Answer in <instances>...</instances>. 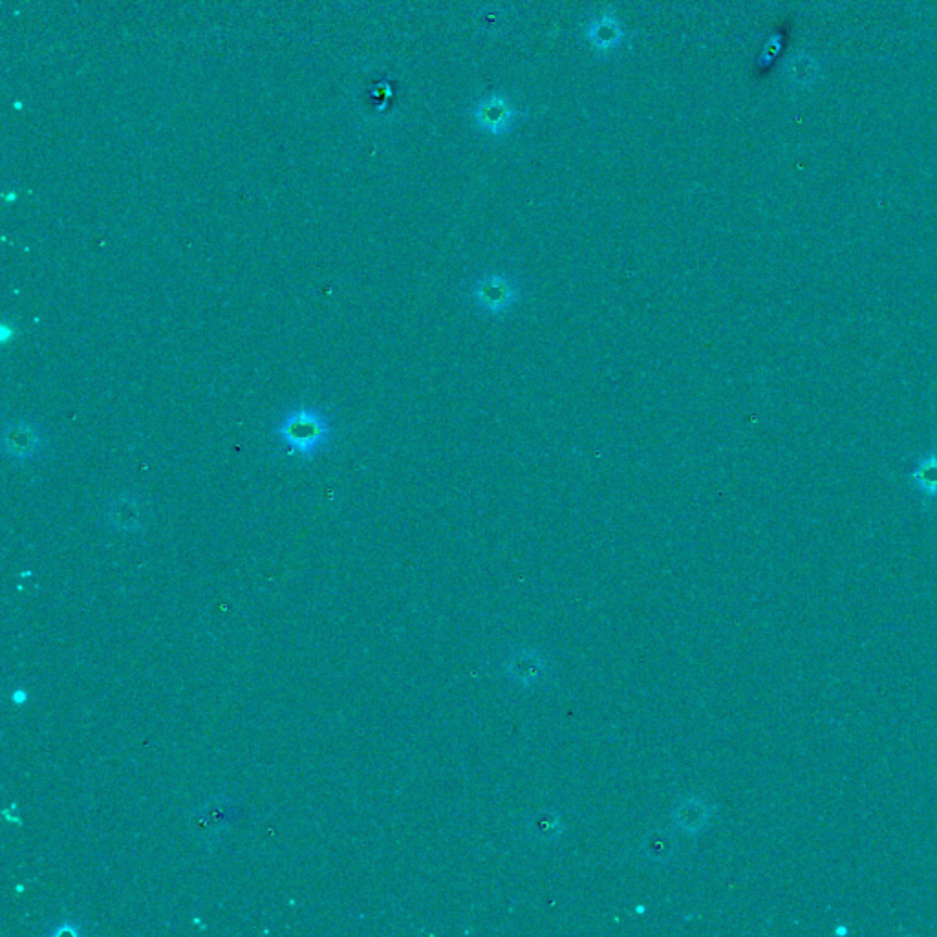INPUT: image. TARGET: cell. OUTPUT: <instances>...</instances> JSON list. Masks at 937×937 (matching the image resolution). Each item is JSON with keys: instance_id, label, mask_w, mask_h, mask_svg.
Here are the masks:
<instances>
[{"instance_id": "1", "label": "cell", "mask_w": 937, "mask_h": 937, "mask_svg": "<svg viewBox=\"0 0 937 937\" xmlns=\"http://www.w3.org/2000/svg\"><path fill=\"white\" fill-rule=\"evenodd\" d=\"M273 434L288 453L310 460L330 442L332 423L317 407H295L282 416Z\"/></svg>"}, {"instance_id": "2", "label": "cell", "mask_w": 937, "mask_h": 937, "mask_svg": "<svg viewBox=\"0 0 937 937\" xmlns=\"http://www.w3.org/2000/svg\"><path fill=\"white\" fill-rule=\"evenodd\" d=\"M235 819H237V808L226 797H213L207 800L204 808L200 809L196 815L200 830L205 833L204 839L207 844L220 841Z\"/></svg>"}, {"instance_id": "3", "label": "cell", "mask_w": 937, "mask_h": 937, "mask_svg": "<svg viewBox=\"0 0 937 937\" xmlns=\"http://www.w3.org/2000/svg\"><path fill=\"white\" fill-rule=\"evenodd\" d=\"M474 121L487 134H506L517 121V110L506 97L489 96L474 108Z\"/></svg>"}, {"instance_id": "4", "label": "cell", "mask_w": 937, "mask_h": 937, "mask_svg": "<svg viewBox=\"0 0 937 937\" xmlns=\"http://www.w3.org/2000/svg\"><path fill=\"white\" fill-rule=\"evenodd\" d=\"M548 663L535 648H515L506 657V676L522 687H531L544 678Z\"/></svg>"}, {"instance_id": "5", "label": "cell", "mask_w": 937, "mask_h": 937, "mask_svg": "<svg viewBox=\"0 0 937 937\" xmlns=\"http://www.w3.org/2000/svg\"><path fill=\"white\" fill-rule=\"evenodd\" d=\"M517 295V286L500 275L487 277L474 286V301L487 313L506 312L513 302H517Z\"/></svg>"}, {"instance_id": "6", "label": "cell", "mask_w": 937, "mask_h": 937, "mask_svg": "<svg viewBox=\"0 0 937 937\" xmlns=\"http://www.w3.org/2000/svg\"><path fill=\"white\" fill-rule=\"evenodd\" d=\"M4 449L13 460L28 462L41 453L43 436L32 423L17 421V423H11L10 427H6L4 431Z\"/></svg>"}, {"instance_id": "7", "label": "cell", "mask_w": 937, "mask_h": 937, "mask_svg": "<svg viewBox=\"0 0 937 937\" xmlns=\"http://www.w3.org/2000/svg\"><path fill=\"white\" fill-rule=\"evenodd\" d=\"M712 817L711 804L705 798L690 797L681 798L676 808L672 811V819L679 831L687 835H698L709 826Z\"/></svg>"}, {"instance_id": "8", "label": "cell", "mask_w": 937, "mask_h": 937, "mask_svg": "<svg viewBox=\"0 0 937 937\" xmlns=\"http://www.w3.org/2000/svg\"><path fill=\"white\" fill-rule=\"evenodd\" d=\"M641 851L647 857L648 862L665 866L668 862L674 861L678 855V839L676 835L665 828L648 831L645 839L641 842Z\"/></svg>"}, {"instance_id": "9", "label": "cell", "mask_w": 937, "mask_h": 937, "mask_svg": "<svg viewBox=\"0 0 937 937\" xmlns=\"http://www.w3.org/2000/svg\"><path fill=\"white\" fill-rule=\"evenodd\" d=\"M908 480L917 495L937 500V451H928L919 456L914 469L908 474Z\"/></svg>"}, {"instance_id": "10", "label": "cell", "mask_w": 937, "mask_h": 937, "mask_svg": "<svg viewBox=\"0 0 937 937\" xmlns=\"http://www.w3.org/2000/svg\"><path fill=\"white\" fill-rule=\"evenodd\" d=\"M564 831L561 815L555 809H540L533 813L528 820V833L540 842H551L559 839Z\"/></svg>"}, {"instance_id": "11", "label": "cell", "mask_w": 937, "mask_h": 937, "mask_svg": "<svg viewBox=\"0 0 937 937\" xmlns=\"http://www.w3.org/2000/svg\"><path fill=\"white\" fill-rule=\"evenodd\" d=\"M588 39L590 43L599 48V50H610L621 41V28L612 17H599L592 22L588 30Z\"/></svg>"}]
</instances>
